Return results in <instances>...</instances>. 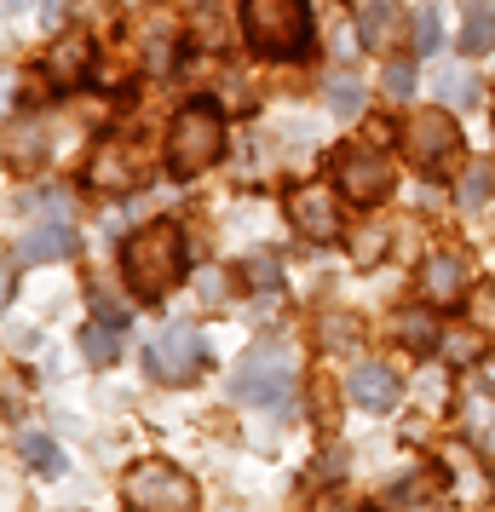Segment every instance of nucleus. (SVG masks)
Listing matches in <instances>:
<instances>
[{"label":"nucleus","mask_w":495,"mask_h":512,"mask_svg":"<svg viewBox=\"0 0 495 512\" xmlns=\"http://www.w3.org/2000/svg\"><path fill=\"white\" fill-rule=\"evenodd\" d=\"M334 116H363V81L357 75H329V87H323Z\"/></svg>","instance_id":"nucleus-21"},{"label":"nucleus","mask_w":495,"mask_h":512,"mask_svg":"<svg viewBox=\"0 0 495 512\" xmlns=\"http://www.w3.org/2000/svg\"><path fill=\"white\" fill-rule=\"evenodd\" d=\"M346 392H352V403H363V409L386 415V409L403 397V380H398V369H392V363H357V369L346 374Z\"/></svg>","instance_id":"nucleus-10"},{"label":"nucleus","mask_w":495,"mask_h":512,"mask_svg":"<svg viewBox=\"0 0 495 512\" xmlns=\"http://www.w3.org/2000/svg\"><path fill=\"white\" fill-rule=\"evenodd\" d=\"M242 41L254 58H306L317 41L311 0H242Z\"/></svg>","instance_id":"nucleus-2"},{"label":"nucleus","mask_w":495,"mask_h":512,"mask_svg":"<svg viewBox=\"0 0 495 512\" xmlns=\"http://www.w3.org/2000/svg\"><path fill=\"white\" fill-rule=\"evenodd\" d=\"M415 87H421V75H415V64H403V58H392V64H386V75H380V93L392 98V104H409V98H415Z\"/></svg>","instance_id":"nucleus-23"},{"label":"nucleus","mask_w":495,"mask_h":512,"mask_svg":"<svg viewBox=\"0 0 495 512\" xmlns=\"http://www.w3.org/2000/svg\"><path fill=\"white\" fill-rule=\"evenodd\" d=\"M403 156L421 167V173H449L455 156H461V127L455 116L444 110H415V116L403 121Z\"/></svg>","instance_id":"nucleus-7"},{"label":"nucleus","mask_w":495,"mask_h":512,"mask_svg":"<svg viewBox=\"0 0 495 512\" xmlns=\"http://www.w3.org/2000/svg\"><path fill=\"white\" fill-rule=\"evenodd\" d=\"M432 311L438 305H426V311H398V334L409 351H432L438 346V323H432Z\"/></svg>","instance_id":"nucleus-19"},{"label":"nucleus","mask_w":495,"mask_h":512,"mask_svg":"<svg viewBox=\"0 0 495 512\" xmlns=\"http://www.w3.org/2000/svg\"><path fill=\"white\" fill-rule=\"evenodd\" d=\"M248 282H254V288H265V294H277V282H283V271H277V259H271V254L248 259Z\"/></svg>","instance_id":"nucleus-26"},{"label":"nucleus","mask_w":495,"mask_h":512,"mask_svg":"<svg viewBox=\"0 0 495 512\" xmlns=\"http://www.w3.org/2000/svg\"><path fill=\"white\" fill-rule=\"evenodd\" d=\"M461 432H467L484 455H495V392L490 386H467V392H461Z\"/></svg>","instance_id":"nucleus-14"},{"label":"nucleus","mask_w":495,"mask_h":512,"mask_svg":"<svg viewBox=\"0 0 495 512\" xmlns=\"http://www.w3.org/2000/svg\"><path fill=\"white\" fill-rule=\"evenodd\" d=\"M18 455H24L35 472H47V478H58V472H64V449H58L47 432H35V426H24V432H18Z\"/></svg>","instance_id":"nucleus-17"},{"label":"nucleus","mask_w":495,"mask_h":512,"mask_svg":"<svg viewBox=\"0 0 495 512\" xmlns=\"http://www.w3.org/2000/svg\"><path fill=\"white\" fill-rule=\"evenodd\" d=\"M81 357H87L93 369H110V363L121 357V328L104 323V317H93V323L81 328Z\"/></svg>","instance_id":"nucleus-16"},{"label":"nucleus","mask_w":495,"mask_h":512,"mask_svg":"<svg viewBox=\"0 0 495 512\" xmlns=\"http://www.w3.org/2000/svg\"><path fill=\"white\" fill-rule=\"evenodd\" d=\"M334 185L352 208H380L398 185V173H392V156H380V150H340L334 156Z\"/></svg>","instance_id":"nucleus-8"},{"label":"nucleus","mask_w":495,"mask_h":512,"mask_svg":"<svg viewBox=\"0 0 495 512\" xmlns=\"http://www.w3.org/2000/svg\"><path fill=\"white\" fill-rule=\"evenodd\" d=\"M139 173H144V167L133 162V150H127V144H98L93 167H87V185H98V190H133V185H139Z\"/></svg>","instance_id":"nucleus-13"},{"label":"nucleus","mask_w":495,"mask_h":512,"mask_svg":"<svg viewBox=\"0 0 495 512\" xmlns=\"http://www.w3.org/2000/svg\"><path fill=\"white\" fill-rule=\"evenodd\" d=\"M495 47V6L490 0H467V24H461V52L484 58Z\"/></svg>","instance_id":"nucleus-15"},{"label":"nucleus","mask_w":495,"mask_h":512,"mask_svg":"<svg viewBox=\"0 0 495 512\" xmlns=\"http://www.w3.org/2000/svg\"><path fill=\"white\" fill-rule=\"evenodd\" d=\"M121 495H127V512H196V484L173 461H139Z\"/></svg>","instance_id":"nucleus-5"},{"label":"nucleus","mask_w":495,"mask_h":512,"mask_svg":"<svg viewBox=\"0 0 495 512\" xmlns=\"http://www.w3.org/2000/svg\"><path fill=\"white\" fill-rule=\"evenodd\" d=\"M231 397L248 409H283L294 397V351L288 346H260L248 351L231 374Z\"/></svg>","instance_id":"nucleus-4"},{"label":"nucleus","mask_w":495,"mask_h":512,"mask_svg":"<svg viewBox=\"0 0 495 512\" xmlns=\"http://www.w3.org/2000/svg\"><path fill=\"white\" fill-rule=\"evenodd\" d=\"M225 156V110L208 98H190L179 116L167 121V173L173 179H196Z\"/></svg>","instance_id":"nucleus-3"},{"label":"nucleus","mask_w":495,"mask_h":512,"mask_svg":"<svg viewBox=\"0 0 495 512\" xmlns=\"http://www.w3.org/2000/svg\"><path fill=\"white\" fill-rule=\"evenodd\" d=\"M190 271V248H185V231L179 225H144V231L127 236V248H121V282H127V294L133 300H162L173 294Z\"/></svg>","instance_id":"nucleus-1"},{"label":"nucleus","mask_w":495,"mask_h":512,"mask_svg":"<svg viewBox=\"0 0 495 512\" xmlns=\"http://www.w3.org/2000/svg\"><path fill=\"white\" fill-rule=\"evenodd\" d=\"M29 12V0H6V18H24Z\"/></svg>","instance_id":"nucleus-28"},{"label":"nucleus","mask_w":495,"mask_h":512,"mask_svg":"<svg viewBox=\"0 0 495 512\" xmlns=\"http://www.w3.org/2000/svg\"><path fill=\"white\" fill-rule=\"evenodd\" d=\"M490 196H495V167H490V162H472L467 173H461V190H455V202H461L467 213H478L484 202H490Z\"/></svg>","instance_id":"nucleus-18"},{"label":"nucleus","mask_w":495,"mask_h":512,"mask_svg":"<svg viewBox=\"0 0 495 512\" xmlns=\"http://www.w3.org/2000/svg\"><path fill=\"white\" fill-rule=\"evenodd\" d=\"M93 311H98V317H104V323L127 328V305H121V300H110V294H93Z\"/></svg>","instance_id":"nucleus-27"},{"label":"nucleus","mask_w":495,"mask_h":512,"mask_svg":"<svg viewBox=\"0 0 495 512\" xmlns=\"http://www.w3.org/2000/svg\"><path fill=\"white\" fill-rule=\"evenodd\" d=\"M208 369V340L190 323H167L150 346H144V374L162 386H190L196 374Z\"/></svg>","instance_id":"nucleus-6"},{"label":"nucleus","mask_w":495,"mask_h":512,"mask_svg":"<svg viewBox=\"0 0 495 512\" xmlns=\"http://www.w3.org/2000/svg\"><path fill=\"white\" fill-rule=\"evenodd\" d=\"M288 219H294V231L306 236L311 248L340 242V231H346V219H340V190L300 185V190H294V202H288Z\"/></svg>","instance_id":"nucleus-9"},{"label":"nucleus","mask_w":495,"mask_h":512,"mask_svg":"<svg viewBox=\"0 0 495 512\" xmlns=\"http://www.w3.org/2000/svg\"><path fill=\"white\" fill-rule=\"evenodd\" d=\"M438 98H444L449 110L472 104V98H478V81H472V70H444V75H438Z\"/></svg>","instance_id":"nucleus-24"},{"label":"nucleus","mask_w":495,"mask_h":512,"mask_svg":"<svg viewBox=\"0 0 495 512\" xmlns=\"http://www.w3.org/2000/svg\"><path fill=\"white\" fill-rule=\"evenodd\" d=\"M421 294H426V305H461V294H467V265L449 254V248H432L421 265Z\"/></svg>","instance_id":"nucleus-11"},{"label":"nucleus","mask_w":495,"mask_h":512,"mask_svg":"<svg viewBox=\"0 0 495 512\" xmlns=\"http://www.w3.org/2000/svg\"><path fill=\"white\" fill-rule=\"evenodd\" d=\"M70 248H75L70 219H41V225H29V231L18 236V259H24V265H52V259H64Z\"/></svg>","instance_id":"nucleus-12"},{"label":"nucleus","mask_w":495,"mask_h":512,"mask_svg":"<svg viewBox=\"0 0 495 512\" xmlns=\"http://www.w3.org/2000/svg\"><path fill=\"white\" fill-rule=\"evenodd\" d=\"M398 29V12L386 6V0H375V6H363V18H357V35H363V47L386 52V35Z\"/></svg>","instance_id":"nucleus-20"},{"label":"nucleus","mask_w":495,"mask_h":512,"mask_svg":"<svg viewBox=\"0 0 495 512\" xmlns=\"http://www.w3.org/2000/svg\"><path fill=\"white\" fill-rule=\"evenodd\" d=\"M438 47H444V24H438V6H426V12H415V52L432 58Z\"/></svg>","instance_id":"nucleus-25"},{"label":"nucleus","mask_w":495,"mask_h":512,"mask_svg":"<svg viewBox=\"0 0 495 512\" xmlns=\"http://www.w3.org/2000/svg\"><path fill=\"white\" fill-rule=\"evenodd\" d=\"M47 75L58 81V87H75V81L87 75V47H81V41H70V47H58V52L47 58Z\"/></svg>","instance_id":"nucleus-22"}]
</instances>
